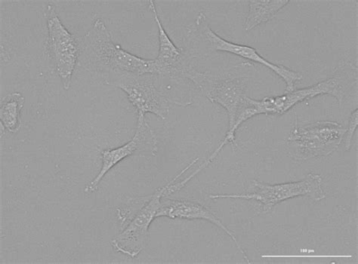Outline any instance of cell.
<instances>
[{
  "label": "cell",
  "mask_w": 358,
  "mask_h": 264,
  "mask_svg": "<svg viewBox=\"0 0 358 264\" xmlns=\"http://www.w3.org/2000/svg\"><path fill=\"white\" fill-rule=\"evenodd\" d=\"M81 61L90 69L110 75L130 73L162 75L155 60H147L121 48L112 39L105 22H94L85 35L80 47Z\"/></svg>",
  "instance_id": "cell-1"
},
{
  "label": "cell",
  "mask_w": 358,
  "mask_h": 264,
  "mask_svg": "<svg viewBox=\"0 0 358 264\" xmlns=\"http://www.w3.org/2000/svg\"><path fill=\"white\" fill-rule=\"evenodd\" d=\"M24 102L25 98L20 92L8 94L1 101V107H0L1 124L12 133H16L21 129V113Z\"/></svg>",
  "instance_id": "cell-14"
},
{
  "label": "cell",
  "mask_w": 358,
  "mask_h": 264,
  "mask_svg": "<svg viewBox=\"0 0 358 264\" xmlns=\"http://www.w3.org/2000/svg\"><path fill=\"white\" fill-rule=\"evenodd\" d=\"M300 196L308 197L315 202L325 199L322 175L309 174L303 180L278 184L254 180L246 193L211 195L210 198L252 200L257 203L261 212L267 213L280 203Z\"/></svg>",
  "instance_id": "cell-2"
},
{
  "label": "cell",
  "mask_w": 358,
  "mask_h": 264,
  "mask_svg": "<svg viewBox=\"0 0 358 264\" xmlns=\"http://www.w3.org/2000/svg\"><path fill=\"white\" fill-rule=\"evenodd\" d=\"M345 91V82L333 78L312 87L288 91L282 96L266 97L260 101L246 96L245 101L253 117L260 115H282L298 103L323 94L331 96L341 103Z\"/></svg>",
  "instance_id": "cell-6"
},
{
  "label": "cell",
  "mask_w": 358,
  "mask_h": 264,
  "mask_svg": "<svg viewBox=\"0 0 358 264\" xmlns=\"http://www.w3.org/2000/svg\"><path fill=\"white\" fill-rule=\"evenodd\" d=\"M148 6L153 14L158 28L159 52L157 58L155 61L162 75H169L176 71V66L181 59L182 50L176 46L165 31L157 13L155 3L149 1Z\"/></svg>",
  "instance_id": "cell-12"
},
{
  "label": "cell",
  "mask_w": 358,
  "mask_h": 264,
  "mask_svg": "<svg viewBox=\"0 0 358 264\" xmlns=\"http://www.w3.org/2000/svg\"><path fill=\"white\" fill-rule=\"evenodd\" d=\"M152 75L124 73L110 75L106 79L108 85L120 89L127 94L138 115L145 116L149 112L166 121L171 101L157 87Z\"/></svg>",
  "instance_id": "cell-5"
},
{
  "label": "cell",
  "mask_w": 358,
  "mask_h": 264,
  "mask_svg": "<svg viewBox=\"0 0 358 264\" xmlns=\"http://www.w3.org/2000/svg\"><path fill=\"white\" fill-rule=\"evenodd\" d=\"M167 217L172 219L204 220L217 226L237 245V248L245 261L251 263L246 252L242 249L234 233L226 226L211 210L203 205L188 200H162V207L158 211L157 218Z\"/></svg>",
  "instance_id": "cell-11"
},
{
  "label": "cell",
  "mask_w": 358,
  "mask_h": 264,
  "mask_svg": "<svg viewBox=\"0 0 358 264\" xmlns=\"http://www.w3.org/2000/svg\"><path fill=\"white\" fill-rule=\"evenodd\" d=\"M203 15H201L197 20V24L200 25L205 40L213 47V50L219 52H229L236 54L244 59H248L271 70L284 80L286 83V89L287 91H294L295 83L303 79V75L300 73L292 71L284 66H279L273 64L266 59H264L259 52L252 47L225 41L212 31L211 28L205 22Z\"/></svg>",
  "instance_id": "cell-10"
},
{
  "label": "cell",
  "mask_w": 358,
  "mask_h": 264,
  "mask_svg": "<svg viewBox=\"0 0 358 264\" xmlns=\"http://www.w3.org/2000/svg\"><path fill=\"white\" fill-rule=\"evenodd\" d=\"M199 159L196 158L182 171L177 175L166 185L159 188L153 195L149 196L146 203L136 212L133 219L111 241V245L117 252L135 258L139 256L145 247L150 224L157 219L164 198L169 196V187L178 181L189 170Z\"/></svg>",
  "instance_id": "cell-4"
},
{
  "label": "cell",
  "mask_w": 358,
  "mask_h": 264,
  "mask_svg": "<svg viewBox=\"0 0 358 264\" xmlns=\"http://www.w3.org/2000/svg\"><path fill=\"white\" fill-rule=\"evenodd\" d=\"M347 128L336 122L317 121L299 126L297 119L287 138L289 154L296 161L331 155L341 145Z\"/></svg>",
  "instance_id": "cell-3"
},
{
  "label": "cell",
  "mask_w": 358,
  "mask_h": 264,
  "mask_svg": "<svg viewBox=\"0 0 358 264\" xmlns=\"http://www.w3.org/2000/svg\"><path fill=\"white\" fill-rule=\"evenodd\" d=\"M45 18L55 68L64 88L68 90L78 59V46L74 36L62 24L53 5L47 6Z\"/></svg>",
  "instance_id": "cell-7"
},
{
  "label": "cell",
  "mask_w": 358,
  "mask_h": 264,
  "mask_svg": "<svg viewBox=\"0 0 358 264\" xmlns=\"http://www.w3.org/2000/svg\"><path fill=\"white\" fill-rule=\"evenodd\" d=\"M187 79L199 87L211 102L218 103L227 110L231 128L236 117L241 101L245 96L246 84L241 78H214L199 72L182 71Z\"/></svg>",
  "instance_id": "cell-9"
},
{
  "label": "cell",
  "mask_w": 358,
  "mask_h": 264,
  "mask_svg": "<svg viewBox=\"0 0 358 264\" xmlns=\"http://www.w3.org/2000/svg\"><path fill=\"white\" fill-rule=\"evenodd\" d=\"M358 124V110L356 109L352 112L350 124L347 129L346 140H345V149L350 150L352 147V141L355 135V132L357 128Z\"/></svg>",
  "instance_id": "cell-15"
},
{
  "label": "cell",
  "mask_w": 358,
  "mask_h": 264,
  "mask_svg": "<svg viewBox=\"0 0 358 264\" xmlns=\"http://www.w3.org/2000/svg\"><path fill=\"white\" fill-rule=\"evenodd\" d=\"M150 150L153 154L157 150V138L155 132L148 124L145 116L138 115L136 133L128 143L112 149H103L101 152L102 166L100 172L93 180L85 187V193H92L98 187L103 177L110 170L116 166L126 158L137 152Z\"/></svg>",
  "instance_id": "cell-8"
},
{
  "label": "cell",
  "mask_w": 358,
  "mask_h": 264,
  "mask_svg": "<svg viewBox=\"0 0 358 264\" xmlns=\"http://www.w3.org/2000/svg\"><path fill=\"white\" fill-rule=\"evenodd\" d=\"M289 3V0H252L243 29L250 31L257 26L272 20L280 9Z\"/></svg>",
  "instance_id": "cell-13"
}]
</instances>
